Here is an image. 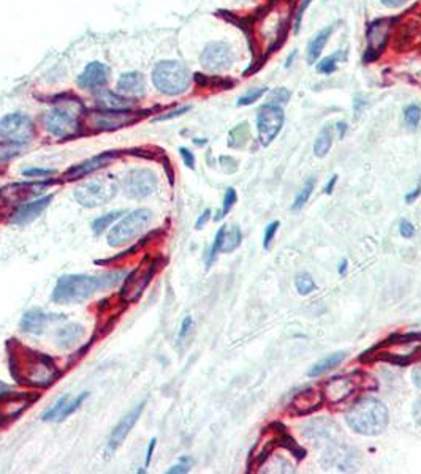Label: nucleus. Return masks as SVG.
Instances as JSON below:
<instances>
[{
	"instance_id": "nucleus-15",
	"label": "nucleus",
	"mask_w": 421,
	"mask_h": 474,
	"mask_svg": "<svg viewBox=\"0 0 421 474\" xmlns=\"http://www.w3.org/2000/svg\"><path fill=\"white\" fill-rule=\"evenodd\" d=\"M65 315L45 312L41 308H30L22 315L20 327L22 332L32 334V335H43L49 331V327L58 324V322H64Z\"/></svg>"
},
{
	"instance_id": "nucleus-32",
	"label": "nucleus",
	"mask_w": 421,
	"mask_h": 474,
	"mask_svg": "<svg viewBox=\"0 0 421 474\" xmlns=\"http://www.w3.org/2000/svg\"><path fill=\"white\" fill-rule=\"evenodd\" d=\"M331 144H332V131H331V126L326 125L323 126V130L320 131L317 141L316 144H313V152H316L317 157L322 158L330 152Z\"/></svg>"
},
{
	"instance_id": "nucleus-10",
	"label": "nucleus",
	"mask_w": 421,
	"mask_h": 474,
	"mask_svg": "<svg viewBox=\"0 0 421 474\" xmlns=\"http://www.w3.org/2000/svg\"><path fill=\"white\" fill-rule=\"evenodd\" d=\"M56 180H34V182H15L0 188V199L7 206H22L24 202L40 198L45 190L54 185Z\"/></svg>"
},
{
	"instance_id": "nucleus-41",
	"label": "nucleus",
	"mask_w": 421,
	"mask_h": 474,
	"mask_svg": "<svg viewBox=\"0 0 421 474\" xmlns=\"http://www.w3.org/2000/svg\"><path fill=\"white\" fill-rule=\"evenodd\" d=\"M339 57H341V53H336L335 55L326 57V59H323L322 62L318 63L317 70H318L320 73H325V74L332 73V72H335V70L337 68V60H339Z\"/></svg>"
},
{
	"instance_id": "nucleus-48",
	"label": "nucleus",
	"mask_w": 421,
	"mask_h": 474,
	"mask_svg": "<svg viewBox=\"0 0 421 474\" xmlns=\"http://www.w3.org/2000/svg\"><path fill=\"white\" fill-rule=\"evenodd\" d=\"M187 111H190V106H182V107H178V110L169 111V112H167V114H163V116L157 117L155 120H157V122H162V120H168V119L179 117V116H182V114H184V112H187Z\"/></svg>"
},
{
	"instance_id": "nucleus-13",
	"label": "nucleus",
	"mask_w": 421,
	"mask_h": 474,
	"mask_svg": "<svg viewBox=\"0 0 421 474\" xmlns=\"http://www.w3.org/2000/svg\"><path fill=\"white\" fill-rule=\"evenodd\" d=\"M284 110L280 106L268 103L260 107L257 126H259V138L263 145H269L274 141L282 126H284Z\"/></svg>"
},
{
	"instance_id": "nucleus-25",
	"label": "nucleus",
	"mask_w": 421,
	"mask_h": 474,
	"mask_svg": "<svg viewBox=\"0 0 421 474\" xmlns=\"http://www.w3.org/2000/svg\"><path fill=\"white\" fill-rule=\"evenodd\" d=\"M117 92L124 97H141L146 92V79L140 72L124 73L117 81Z\"/></svg>"
},
{
	"instance_id": "nucleus-29",
	"label": "nucleus",
	"mask_w": 421,
	"mask_h": 474,
	"mask_svg": "<svg viewBox=\"0 0 421 474\" xmlns=\"http://www.w3.org/2000/svg\"><path fill=\"white\" fill-rule=\"evenodd\" d=\"M124 215H125V211H112L105 215H100V217H97L92 221V226H91L92 232L96 234V236H102V234L108 230L112 223H115V221L122 218Z\"/></svg>"
},
{
	"instance_id": "nucleus-58",
	"label": "nucleus",
	"mask_w": 421,
	"mask_h": 474,
	"mask_svg": "<svg viewBox=\"0 0 421 474\" xmlns=\"http://www.w3.org/2000/svg\"><path fill=\"white\" fill-rule=\"evenodd\" d=\"M221 162L228 163V164H236V160H235V158H231V157H222ZM236 168L238 166H233L231 169H228V173H233V171H236ZM224 169H227V166H224Z\"/></svg>"
},
{
	"instance_id": "nucleus-1",
	"label": "nucleus",
	"mask_w": 421,
	"mask_h": 474,
	"mask_svg": "<svg viewBox=\"0 0 421 474\" xmlns=\"http://www.w3.org/2000/svg\"><path fill=\"white\" fill-rule=\"evenodd\" d=\"M10 375L18 384L26 388L45 389L60 378L62 371L54 359L45 353L24 346L21 341L11 338L7 341Z\"/></svg>"
},
{
	"instance_id": "nucleus-14",
	"label": "nucleus",
	"mask_w": 421,
	"mask_h": 474,
	"mask_svg": "<svg viewBox=\"0 0 421 474\" xmlns=\"http://www.w3.org/2000/svg\"><path fill=\"white\" fill-rule=\"evenodd\" d=\"M200 62L209 72H224L233 65L235 51L227 41H211L201 53Z\"/></svg>"
},
{
	"instance_id": "nucleus-2",
	"label": "nucleus",
	"mask_w": 421,
	"mask_h": 474,
	"mask_svg": "<svg viewBox=\"0 0 421 474\" xmlns=\"http://www.w3.org/2000/svg\"><path fill=\"white\" fill-rule=\"evenodd\" d=\"M125 277L124 272H108L102 275L67 274L58 278L53 289L51 301L59 305H77L89 301L100 291L110 289Z\"/></svg>"
},
{
	"instance_id": "nucleus-40",
	"label": "nucleus",
	"mask_w": 421,
	"mask_h": 474,
	"mask_svg": "<svg viewBox=\"0 0 421 474\" xmlns=\"http://www.w3.org/2000/svg\"><path fill=\"white\" fill-rule=\"evenodd\" d=\"M404 117H406V124H407L408 126H412V129H417L418 124H420V119H421V110H420V106H417V105L407 106V107H406Z\"/></svg>"
},
{
	"instance_id": "nucleus-50",
	"label": "nucleus",
	"mask_w": 421,
	"mask_h": 474,
	"mask_svg": "<svg viewBox=\"0 0 421 474\" xmlns=\"http://www.w3.org/2000/svg\"><path fill=\"white\" fill-rule=\"evenodd\" d=\"M193 326V321L190 316H186L184 321H182V326H181V331H179V338H184L186 335L188 334V331H190Z\"/></svg>"
},
{
	"instance_id": "nucleus-21",
	"label": "nucleus",
	"mask_w": 421,
	"mask_h": 474,
	"mask_svg": "<svg viewBox=\"0 0 421 474\" xmlns=\"http://www.w3.org/2000/svg\"><path fill=\"white\" fill-rule=\"evenodd\" d=\"M54 199V195H48L43 196V198H37L30 202H26L16 209V211L11 213L10 217V223H13L16 226H26L29 223H32L34 220H37L40 215L46 211Z\"/></svg>"
},
{
	"instance_id": "nucleus-49",
	"label": "nucleus",
	"mask_w": 421,
	"mask_h": 474,
	"mask_svg": "<svg viewBox=\"0 0 421 474\" xmlns=\"http://www.w3.org/2000/svg\"><path fill=\"white\" fill-rule=\"evenodd\" d=\"M179 152H181V157H182V160H184V163L187 164L188 168L193 169L195 168V157H193L192 152L186 149V147H181Z\"/></svg>"
},
{
	"instance_id": "nucleus-3",
	"label": "nucleus",
	"mask_w": 421,
	"mask_h": 474,
	"mask_svg": "<svg viewBox=\"0 0 421 474\" xmlns=\"http://www.w3.org/2000/svg\"><path fill=\"white\" fill-rule=\"evenodd\" d=\"M53 110L46 111L41 116L43 126L53 136L60 139H72L81 131V111L84 110L83 103L77 97H62L60 101H54Z\"/></svg>"
},
{
	"instance_id": "nucleus-43",
	"label": "nucleus",
	"mask_w": 421,
	"mask_h": 474,
	"mask_svg": "<svg viewBox=\"0 0 421 474\" xmlns=\"http://www.w3.org/2000/svg\"><path fill=\"white\" fill-rule=\"evenodd\" d=\"M192 463H193V460L190 457H181L178 463L169 468L168 473L169 474H174V473L176 474H184V473H188V471H190V468H192Z\"/></svg>"
},
{
	"instance_id": "nucleus-26",
	"label": "nucleus",
	"mask_w": 421,
	"mask_h": 474,
	"mask_svg": "<svg viewBox=\"0 0 421 474\" xmlns=\"http://www.w3.org/2000/svg\"><path fill=\"white\" fill-rule=\"evenodd\" d=\"M86 334L84 326L78 324V322H68L65 326H60L58 331L54 334V341L56 345L62 350H68L78 343V341L83 338V335Z\"/></svg>"
},
{
	"instance_id": "nucleus-60",
	"label": "nucleus",
	"mask_w": 421,
	"mask_h": 474,
	"mask_svg": "<svg viewBox=\"0 0 421 474\" xmlns=\"http://www.w3.org/2000/svg\"><path fill=\"white\" fill-rule=\"evenodd\" d=\"M345 270H347V261H345V259H342L341 264H339V274L344 275Z\"/></svg>"
},
{
	"instance_id": "nucleus-20",
	"label": "nucleus",
	"mask_w": 421,
	"mask_h": 474,
	"mask_svg": "<svg viewBox=\"0 0 421 474\" xmlns=\"http://www.w3.org/2000/svg\"><path fill=\"white\" fill-rule=\"evenodd\" d=\"M111 70L106 63L91 62L84 67L83 72L78 76V84L86 91H100L110 81Z\"/></svg>"
},
{
	"instance_id": "nucleus-45",
	"label": "nucleus",
	"mask_w": 421,
	"mask_h": 474,
	"mask_svg": "<svg viewBox=\"0 0 421 474\" xmlns=\"http://www.w3.org/2000/svg\"><path fill=\"white\" fill-rule=\"evenodd\" d=\"M278 228H279V221H273L271 225H268L266 231H265V237H263V246H265L266 250L269 249V245H271L276 232H278Z\"/></svg>"
},
{
	"instance_id": "nucleus-24",
	"label": "nucleus",
	"mask_w": 421,
	"mask_h": 474,
	"mask_svg": "<svg viewBox=\"0 0 421 474\" xmlns=\"http://www.w3.org/2000/svg\"><path fill=\"white\" fill-rule=\"evenodd\" d=\"M322 402H323L322 392H317L313 388H309L303 392H299V394L293 398L292 407H293L294 414L304 416V414H311L316 409H318L320 407H322Z\"/></svg>"
},
{
	"instance_id": "nucleus-36",
	"label": "nucleus",
	"mask_w": 421,
	"mask_h": 474,
	"mask_svg": "<svg viewBox=\"0 0 421 474\" xmlns=\"http://www.w3.org/2000/svg\"><path fill=\"white\" fill-rule=\"evenodd\" d=\"M313 187H316V179H309L304 183V187L299 190V193L297 195V198H294L293 201V206H292L293 211H298V209H301L306 204L307 199L311 198V195L313 192Z\"/></svg>"
},
{
	"instance_id": "nucleus-18",
	"label": "nucleus",
	"mask_w": 421,
	"mask_h": 474,
	"mask_svg": "<svg viewBox=\"0 0 421 474\" xmlns=\"http://www.w3.org/2000/svg\"><path fill=\"white\" fill-rule=\"evenodd\" d=\"M393 19H377L373 24H369L368 29V49H366V62L375 60L382 49L385 48L388 41L389 30H391Z\"/></svg>"
},
{
	"instance_id": "nucleus-37",
	"label": "nucleus",
	"mask_w": 421,
	"mask_h": 474,
	"mask_svg": "<svg viewBox=\"0 0 421 474\" xmlns=\"http://www.w3.org/2000/svg\"><path fill=\"white\" fill-rule=\"evenodd\" d=\"M294 284H297L298 293L303 294V296L309 294V293H312L313 289H316V283H313L312 277L309 274H306V272L297 275V278H294Z\"/></svg>"
},
{
	"instance_id": "nucleus-46",
	"label": "nucleus",
	"mask_w": 421,
	"mask_h": 474,
	"mask_svg": "<svg viewBox=\"0 0 421 474\" xmlns=\"http://www.w3.org/2000/svg\"><path fill=\"white\" fill-rule=\"evenodd\" d=\"M311 4H312V0H303V4L299 5V8L297 11V16H294V32L299 30L301 21H303V16H304V11Z\"/></svg>"
},
{
	"instance_id": "nucleus-30",
	"label": "nucleus",
	"mask_w": 421,
	"mask_h": 474,
	"mask_svg": "<svg viewBox=\"0 0 421 474\" xmlns=\"http://www.w3.org/2000/svg\"><path fill=\"white\" fill-rule=\"evenodd\" d=\"M344 357H345V353H342V351L331 354V356H328V357L323 359V360H320L318 364H316V365L312 367V369L309 370V376L311 378H316V376L323 375V373H326V371L331 370V369H335L336 365L341 364L342 360H344Z\"/></svg>"
},
{
	"instance_id": "nucleus-61",
	"label": "nucleus",
	"mask_w": 421,
	"mask_h": 474,
	"mask_svg": "<svg viewBox=\"0 0 421 474\" xmlns=\"http://www.w3.org/2000/svg\"><path fill=\"white\" fill-rule=\"evenodd\" d=\"M5 209H7V204H5V202L0 199V220L4 218V215H5Z\"/></svg>"
},
{
	"instance_id": "nucleus-17",
	"label": "nucleus",
	"mask_w": 421,
	"mask_h": 474,
	"mask_svg": "<svg viewBox=\"0 0 421 474\" xmlns=\"http://www.w3.org/2000/svg\"><path fill=\"white\" fill-rule=\"evenodd\" d=\"M138 117L136 112H131L130 110L122 111H111V110H100L92 114V125L100 131H111L119 130L124 126H129L135 124Z\"/></svg>"
},
{
	"instance_id": "nucleus-28",
	"label": "nucleus",
	"mask_w": 421,
	"mask_h": 474,
	"mask_svg": "<svg viewBox=\"0 0 421 474\" xmlns=\"http://www.w3.org/2000/svg\"><path fill=\"white\" fill-rule=\"evenodd\" d=\"M332 30H335V27H332V25H328V27L320 30L318 34L309 41V44H307V60H309V63L316 62L320 57V54H322V51L325 48V44L328 43V38L332 34Z\"/></svg>"
},
{
	"instance_id": "nucleus-44",
	"label": "nucleus",
	"mask_w": 421,
	"mask_h": 474,
	"mask_svg": "<svg viewBox=\"0 0 421 474\" xmlns=\"http://www.w3.org/2000/svg\"><path fill=\"white\" fill-rule=\"evenodd\" d=\"M22 176L26 177H49L56 174V169H45V168H29L21 171Z\"/></svg>"
},
{
	"instance_id": "nucleus-56",
	"label": "nucleus",
	"mask_w": 421,
	"mask_h": 474,
	"mask_svg": "<svg viewBox=\"0 0 421 474\" xmlns=\"http://www.w3.org/2000/svg\"><path fill=\"white\" fill-rule=\"evenodd\" d=\"M420 193H421V185H418L417 188H415L412 193H408V195L406 196V201L408 202V204H412V202L418 198V195H420Z\"/></svg>"
},
{
	"instance_id": "nucleus-31",
	"label": "nucleus",
	"mask_w": 421,
	"mask_h": 474,
	"mask_svg": "<svg viewBox=\"0 0 421 474\" xmlns=\"http://www.w3.org/2000/svg\"><path fill=\"white\" fill-rule=\"evenodd\" d=\"M24 150V144L10 143L2 139L0 141V166H7L10 160H13L18 155H21Z\"/></svg>"
},
{
	"instance_id": "nucleus-54",
	"label": "nucleus",
	"mask_w": 421,
	"mask_h": 474,
	"mask_svg": "<svg viewBox=\"0 0 421 474\" xmlns=\"http://www.w3.org/2000/svg\"><path fill=\"white\" fill-rule=\"evenodd\" d=\"M380 2L385 6H388V8H396V6H401V5L407 4L408 0H380Z\"/></svg>"
},
{
	"instance_id": "nucleus-5",
	"label": "nucleus",
	"mask_w": 421,
	"mask_h": 474,
	"mask_svg": "<svg viewBox=\"0 0 421 474\" xmlns=\"http://www.w3.org/2000/svg\"><path fill=\"white\" fill-rule=\"evenodd\" d=\"M153 215L154 213L149 209H135V211L125 213L110 230L108 245L124 246L134 242L136 237H141L150 228L154 218Z\"/></svg>"
},
{
	"instance_id": "nucleus-23",
	"label": "nucleus",
	"mask_w": 421,
	"mask_h": 474,
	"mask_svg": "<svg viewBox=\"0 0 421 474\" xmlns=\"http://www.w3.org/2000/svg\"><path fill=\"white\" fill-rule=\"evenodd\" d=\"M356 389V381L351 376H336L331 378L323 386V400L331 404H337L344 402L351 392Z\"/></svg>"
},
{
	"instance_id": "nucleus-57",
	"label": "nucleus",
	"mask_w": 421,
	"mask_h": 474,
	"mask_svg": "<svg viewBox=\"0 0 421 474\" xmlns=\"http://www.w3.org/2000/svg\"><path fill=\"white\" fill-rule=\"evenodd\" d=\"M336 182H337V176H332V179H330V182L326 183V187H325V193L326 195H331L332 193V188H335Z\"/></svg>"
},
{
	"instance_id": "nucleus-38",
	"label": "nucleus",
	"mask_w": 421,
	"mask_h": 474,
	"mask_svg": "<svg viewBox=\"0 0 421 474\" xmlns=\"http://www.w3.org/2000/svg\"><path fill=\"white\" fill-rule=\"evenodd\" d=\"M236 199H238L236 190H235V188H228V190H227V193H225V198H224V207H222V211L216 215V218H214V220H216V221L222 220V218L225 217V215H227V213L231 211V207L235 206Z\"/></svg>"
},
{
	"instance_id": "nucleus-33",
	"label": "nucleus",
	"mask_w": 421,
	"mask_h": 474,
	"mask_svg": "<svg viewBox=\"0 0 421 474\" xmlns=\"http://www.w3.org/2000/svg\"><path fill=\"white\" fill-rule=\"evenodd\" d=\"M249 138H250L249 125H247L246 122H244V124H241V125L235 126V129L230 131V141H228V145H230V147L240 149V147H242V145L249 141Z\"/></svg>"
},
{
	"instance_id": "nucleus-27",
	"label": "nucleus",
	"mask_w": 421,
	"mask_h": 474,
	"mask_svg": "<svg viewBox=\"0 0 421 474\" xmlns=\"http://www.w3.org/2000/svg\"><path fill=\"white\" fill-rule=\"evenodd\" d=\"M98 105L102 110H111V111H122V110H130L131 101L124 97V95H119L110 91H100L98 93Z\"/></svg>"
},
{
	"instance_id": "nucleus-9",
	"label": "nucleus",
	"mask_w": 421,
	"mask_h": 474,
	"mask_svg": "<svg viewBox=\"0 0 421 474\" xmlns=\"http://www.w3.org/2000/svg\"><path fill=\"white\" fill-rule=\"evenodd\" d=\"M35 136V124L24 112H11L0 119V138L16 144H27Z\"/></svg>"
},
{
	"instance_id": "nucleus-59",
	"label": "nucleus",
	"mask_w": 421,
	"mask_h": 474,
	"mask_svg": "<svg viewBox=\"0 0 421 474\" xmlns=\"http://www.w3.org/2000/svg\"><path fill=\"white\" fill-rule=\"evenodd\" d=\"M337 130H339V138H344L345 131H347V124H345V122H339V124H337Z\"/></svg>"
},
{
	"instance_id": "nucleus-55",
	"label": "nucleus",
	"mask_w": 421,
	"mask_h": 474,
	"mask_svg": "<svg viewBox=\"0 0 421 474\" xmlns=\"http://www.w3.org/2000/svg\"><path fill=\"white\" fill-rule=\"evenodd\" d=\"M157 446V440L153 438L149 442V446H148V452H146V466L150 463V459H153V454H154V449Z\"/></svg>"
},
{
	"instance_id": "nucleus-52",
	"label": "nucleus",
	"mask_w": 421,
	"mask_h": 474,
	"mask_svg": "<svg viewBox=\"0 0 421 474\" xmlns=\"http://www.w3.org/2000/svg\"><path fill=\"white\" fill-rule=\"evenodd\" d=\"M412 378H413V383L415 386H417L418 389H421V364L417 365L413 369V373H412Z\"/></svg>"
},
{
	"instance_id": "nucleus-51",
	"label": "nucleus",
	"mask_w": 421,
	"mask_h": 474,
	"mask_svg": "<svg viewBox=\"0 0 421 474\" xmlns=\"http://www.w3.org/2000/svg\"><path fill=\"white\" fill-rule=\"evenodd\" d=\"M209 217H211V211H209V209H206V211L198 217L197 223H195V228H197V230H201V228H203L207 223Z\"/></svg>"
},
{
	"instance_id": "nucleus-7",
	"label": "nucleus",
	"mask_w": 421,
	"mask_h": 474,
	"mask_svg": "<svg viewBox=\"0 0 421 474\" xmlns=\"http://www.w3.org/2000/svg\"><path fill=\"white\" fill-rule=\"evenodd\" d=\"M160 258L144 256L143 261L124 278L122 288L119 291V297L124 303H134L144 294L150 282L154 280L157 270L160 269Z\"/></svg>"
},
{
	"instance_id": "nucleus-4",
	"label": "nucleus",
	"mask_w": 421,
	"mask_h": 474,
	"mask_svg": "<svg viewBox=\"0 0 421 474\" xmlns=\"http://www.w3.org/2000/svg\"><path fill=\"white\" fill-rule=\"evenodd\" d=\"M351 430L364 436L380 435L388 426V409L377 398H363L345 414Z\"/></svg>"
},
{
	"instance_id": "nucleus-35",
	"label": "nucleus",
	"mask_w": 421,
	"mask_h": 474,
	"mask_svg": "<svg viewBox=\"0 0 421 474\" xmlns=\"http://www.w3.org/2000/svg\"><path fill=\"white\" fill-rule=\"evenodd\" d=\"M68 400H70V394H65V395L59 397L58 400H56V403L53 404V407H51V408H48V409L45 411V413L41 414V419H43V421H54V422L58 421V417H59V414H60V411L65 408V404H67Z\"/></svg>"
},
{
	"instance_id": "nucleus-53",
	"label": "nucleus",
	"mask_w": 421,
	"mask_h": 474,
	"mask_svg": "<svg viewBox=\"0 0 421 474\" xmlns=\"http://www.w3.org/2000/svg\"><path fill=\"white\" fill-rule=\"evenodd\" d=\"M413 417H415V421H417L418 426H421V398H418V400L415 402V407H413Z\"/></svg>"
},
{
	"instance_id": "nucleus-12",
	"label": "nucleus",
	"mask_w": 421,
	"mask_h": 474,
	"mask_svg": "<svg viewBox=\"0 0 421 474\" xmlns=\"http://www.w3.org/2000/svg\"><path fill=\"white\" fill-rule=\"evenodd\" d=\"M39 400V394L29 392H11L5 390L0 394V427L8 426L22 414L30 404Z\"/></svg>"
},
{
	"instance_id": "nucleus-47",
	"label": "nucleus",
	"mask_w": 421,
	"mask_h": 474,
	"mask_svg": "<svg viewBox=\"0 0 421 474\" xmlns=\"http://www.w3.org/2000/svg\"><path fill=\"white\" fill-rule=\"evenodd\" d=\"M399 232H401V236H402V237H406V239L413 237L415 228H413V225H412L408 220H401V223H399Z\"/></svg>"
},
{
	"instance_id": "nucleus-22",
	"label": "nucleus",
	"mask_w": 421,
	"mask_h": 474,
	"mask_svg": "<svg viewBox=\"0 0 421 474\" xmlns=\"http://www.w3.org/2000/svg\"><path fill=\"white\" fill-rule=\"evenodd\" d=\"M116 157H117L116 152H103V154H100L97 157H92V158H89V160H86L83 163L75 164V166L68 168L67 173L64 174V177L67 180L83 179V177L96 173V171L102 169L105 166H108V164L112 160H115Z\"/></svg>"
},
{
	"instance_id": "nucleus-6",
	"label": "nucleus",
	"mask_w": 421,
	"mask_h": 474,
	"mask_svg": "<svg viewBox=\"0 0 421 474\" xmlns=\"http://www.w3.org/2000/svg\"><path fill=\"white\" fill-rule=\"evenodd\" d=\"M192 76L188 68L178 60L159 62L153 70L155 88L165 95H181L190 87Z\"/></svg>"
},
{
	"instance_id": "nucleus-39",
	"label": "nucleus",
	"mask_w": 421,
	"mask_h": 474,
	"mask_svg": "<svg viewBox=\"0 0 421 474\" xmlns=\"http://www.w3.org/2000/svg\"><path fill=\"white\" fill-rule=\"evenodd\" d=\"M265 92H266L265 87L252 88V91H249L244 93L242 97H240V100H238V106H249V105L255 103L257 100H260L263 95H265Z\"/></svg>"
},
{
	"instance_id": "nucleus-11",
	"label": "nucleus",
	"mask_w": 421,
	"mask_h": 474,
	"mask_svg": "<svg viewBox=\"0 0 421 474\" xmlns=\"http://www.w3.org/2000/svg\"><path fill=\"white\" fill-rule=\"evenodd\" d=\"M159 180L148 168H134L124 176V192L131 199H144L153 195Z\"/></svg>"
},
{
	"instance_id": "nucleus-34",
	"label": "nucleus",
	"mask_w": 421,
	"mask_h": 474,
	"mask_svg": "<svg viewBox=\"0 0 421 474\" xmlns=\"http://www.w3.org/2000/svg\"><path fill=\"white\" fill-rule=\"evenodd\" d=\"M87 395H89V392H86V390H84V392H81L79 395H77L75 398H72V400H68L67 404H65V408L60 411V414H59L58 421H56V422H62V421L68 419V417H70V416L75 413V411L79 409L81 404H83V402L87 398Z\"/></svg>"
},
{
	"instance_id": "nucleus-19",
	"label": "nucleus",
	"mask_w": 421,
	"mask_h": 474,
	"mask_svg": "<svg viewBox=\"0 0 421 474\" xmlns=\"http://www.w3.org/2000/svg\"><path fill=\"white\" fill-rule=\"evenodd\" d=\"M242 240V232L241 228L238 225H230V226H222L221 230L216 234V240L212 249L209 250V255H207V265H209L214 258L217 256V253H230L236 250L238 246L241 245Z\"/></svg>"
},
{
	"instance_id": "nucleus-8",
	"label": "nucleus",
	"mask_w": 421,
	"mask_h": 474,
	"mask_svg": "<svg viewBox=\"0 0 421 474\" xmlns=\"http://www.w3.org/2000/svg\"><path fill=\"white\" fill-rule=\"evenodd\" d=\"M117 190V182L112 177L106 176L102 177V179H93L81 183L79 187L75 188L73 198L79 206L86 209H96L108 204L110 201L115 199Z\"/></svg>"
},
{
	"instance_id": "nucleus-16",
	"label": "nucleus",
	"mask_w": 421,
	"mask_h": 474,
	"mask_svg": "<svg viewBox=\"0 0 421 474\" xmlns=\"http://www.w3.org/2000/svg\"><path fill=\"white\" fill-rule=\"evenodd\" d=\"M144 407H146V400L138 403L136 407L131 408L129 413L125 414L122 419L116 423V427L112 428V432L110 435L108 445H106V457H111V455L122 446V442L127 440V436L130 435L131 428L135 427V423L141 417Z\"/></svg>"
},
{
	"instance_id": "nucleus-42",
	"label": "nucleus",
	"mask_w": 421,
	"mask_h": 474,
	"mask_svg": "<svg viewBox=\"0 0 421 474\" xmlns=\"http://www.w3.org/2000/svg\"><path fill=\"white\" fill-rule=\"evenodd\" d=\"M290 100V92L287 91L284 87H279V88H274V91L269 93V103L271 105H284L287 101Z\"/></svg>"
}]
</instances>
